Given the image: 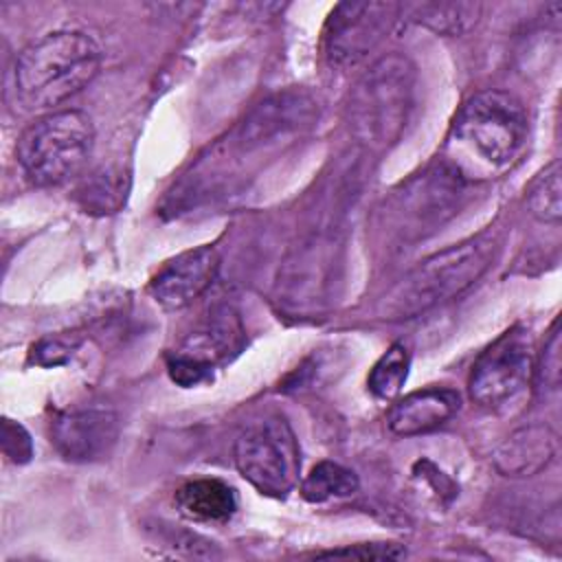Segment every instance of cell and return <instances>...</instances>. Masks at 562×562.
Segmentation results:
<instances>
[{"instance_id": "obj_1", "label": "cell", "mask_w": 562, "mask_h": 562, "mask_svg": "<svg viewBox=\"0 0 562 562\" xmlns=\"http://www.w3.org/2000/svg\"><path fill=\"white\" fill-rule=\"evenodd\" d=\"M529 134L525 105L505 90H481L454 114L446 138V165L461 180L501 176L520 156Z\"/></svg>"}, {"instance_id": "obj_2", "label": "cell", "mask_w": 562, "mask_h": 562, "mask_svg": "<svg viewBox=\"0 0 562 562\" xmlns=\"http://www.w3.org/2000/svg\"><path fill=\"white\" fill-rule=\"evenodd\" d=\"M498 244L487 228L426 257L380 299V318L408 321L463 294L492 266Z\"/></svg>"}, {"instance_id": "obj_3", "label": "cell", "mask_w": 562, "mask_h": 562, "mask_svg": "<svg viewBox=\"0 0 562 562\" xmlns=\"http://www.w3.org/2000/svg\"><path fill=\"white\" fill-rule=\"evenodd\" d=\"M101 48L83 31H53L15 59L13 90L24 112H46L83 90L101 68Z\"/></svg>"}, {"instance_id": "obj_4", "label": "cell", "mask_w": 562, "mask_h": 562, "mask_svg": "<svg viewBox=\"0 0 562 562\" xmlns=\"http://www.w3.org/2000/svg\"><path fill=\"white\" fill-rule=\"evenodd\" d=\"M415 66L400 53L380 57L362 72L347 108L349 130L362 147L384 151L400 140L415 105Z\"/></svg>"}, {"instance_id": "obj_5", "label": "cell", "mask_w": 562, "mask_h": 562, "mask_svg": "<svg viewBox=\"0 0 562 562\" xmlns=\"http://www.w3.org/2000/svg\"><path fill=\"white\" fill-rule=\"evenodd\" d=\"M94 145V125L81 110H59L31 123L18 140V165L35 187H55L77 176Z\"/></svg>"}, {"instance_id": "obj_6", "label": "cell", "mask_w": 562, "mask_h": 562, "mask_svg": "<svg viewBox=\"0 0 562 562\" xmlns=\"http://www.w3.org/2000/svg\"><path fill=\"white\" fill-rule=\"evenodd\" d=\"M239 474L261 494L283 498L299 483L301 450L292 426L279 417H263L239 432L233 446Z\"/></svg>"}, {"instance_id": "obj_7", "label": "cell", "mask_w": 562, "mask_h": 562, "mask_svg": "<svg viewBox=\"0 0 562 562\" xmlns=\"http://www.w3.org/2000/svg\"><path fill=\"white\" fill-rule=\"evenodd\" d=\"M533 375V342L522 325L503 331L474 360L468 391L481 408L498 411L514 402Z\"/></svg>"}, {"instance_id": "obj_8", "label": "cell", "mask_w": 562, "mask_h": 562, "mask_svg": "<svg viewBox=\"0 0 562 562\" xmlns=\"http://www.w3.org/2000/svg\"><path fill=\"white\" fill-rule=\"evenodd\" d=\"M402 4L340 2L331 9L323 31L325 59L336 68L360 64L391 31Z\"/></svg>"}, {"instance_id": "obj_9", "label": "cell", "mask_w": 562, "mask_h": 562, "mask_svg": "<svg viewBox=\"0 0 562 562\" xmlns=\"http://www.w3.org/2000/svg\"><path fill=\"white\" fill-rule=\"evenodd\" d=\"M461 187L463 180L446 162H439L413 178L397 195L393 209L400 211L397 215L404 217V222L397 224L400 233L404 237L417 239L419 235L432 231V226L450 217L459 200Z\"/></svg>"}, {"instance_id": "obj_10", "label": "cell", "mask_w": 562, "mask_h": 562, "mask_svg": "<svg viewBox=\"0 0 562 562\" xmlns=\"http://www.w3.org/2000/svg\"><path fill=\"white\" fill-rule=\"evenodd\" d=\"M318 116L316 99L301 88H288L263 99L241 121L235 140L244 151L274 145L307 130Z\"/></svg>"}, {"instance_id": "obj_11", "label": "cell", "mask_w": 562, "mask_h": 562, "mask_svg": "<svg viewBox=\"0 0 562 562\" xmlns=\"http://www.w3.org/2000/svg\"><path fill=\"white\" fill-rule=\"evenodd\" d=\"M220 255L213 246H198L169 259L149 281L151 299L167 312L191 305L213 283Z\"/></svg>"}, {"instance_id": "obj_12", "label": "cell", "mask_w": 562, "mask_h": 562, "mask_svg": "<svg viewBox=\"0 0 562 562\" xmlns=\"http://www.w3.org/2000/svg\"><path fill=\"white\" fill-rule=\"evenodd\" d=\"M119 435V419L105 408L68 411L53 419L50 441L68 461H94L110 452Z\"/></svg>"}, {"instance_id": "obj_13", "label": "cell", "mask_w": 562, "mask_h": 562, "mask_svg": "<svg viewBox=\"0 0 562 562\" xmlns=\"http://www.w3.org/2000/svg\"><path fill=\"white\" fill-rule=\"evenodd\" d=\"M461 406V395L448 386H426L397 400L386 417L397 437H415L446 424Z\"/></svg>"}, {"instance_id": "obj_14", "label": "cell", "mask_w": 562, "mask_h": 562, "mask_svg": "<svg viewBox=\"0 0 562 562\" xmlns=\"http://www.w3.org/2000/svg\"><path fill=\"white\" fill-rule=\"evenodd\" d=\"M555 450V432L547 424H529L514 430L498 443L492 454V463L503 476H533L553 461Z\"/></svg>"}, {"instance_id": "obj_15", "label": "cell", "mask_w": 562, "mask_h": 562, "mask_svg": "<svg viewBox=\"0 0 562 562\" xmlns=\"http://www.w3.org/2000/svg\"><path fill=\"white\" fill-rule=\"evenodd\" d=\"M180 514L198 522H226L237 512L235 490L220 479H191L176 492Z\"/></svg>"}, {"instance_id": "obj_16", "label": "cell", "mask_w": 562, "mask_h": 562, "mask_svg": "<svg viewBox=\"0 0 562 562\" xmlns=\"http://www.w3.org/2000/svg\"><path fill=\"white\" fill-rule=\"evenodd\" d=\"M404 13L424 29L439 35H463L481 15L479 2H417L402 7Z\"/></svg>"}, {"instance_id": "obj_17", "label": "cell", "mask_w": 562, "mask_h": 562, "mask_svg": "<svg viewBox=\"0 0 562 562\" xmlns=\"http://www.w3.org/2000/svg\"><path fill=\"white\" fill-rule=\"evenodd\" d=\"M358 490V476L334 461L316 463L301 483V496L307 503H325L329 498L351 496Z\"/></svg>"}, {"instance_id": "obj_18", "label": "cell", "mask_w": 562, "mask_h": 562, "mask_svg": "<svg viewBox=\"0 0 562 562\" xmlns=\"http://www.w3.org/2000/svg\"><path fill=\"white\" fill-rule=\"evenodd\" d=\"M408 367H411V353L406 345L393 342L380 360L373 364L369 373V391L378 400H393L400 395L406 378H408Z\"/></svg>"}, {"instance_id": "obj_19", "label": "cell", "mask_w": 562, "mask_h": 562, "mask_svg": "<svg viewBox=\"0 0 562 562\" xmlns=\"http://www.w3.org/2000/svg\"><path fill=\"white\" fill-rule=\"evenodd\" d=\"M560 162L547 165L527 191V206L531 215L544 224H560L562 220V182Z\"/></svg>"}, {"instance_id": "obj_20", "label": "cell", "mask_w": 562, "mask_h": 562, "mask_svg": "<svg viewBox=\"0 0 562 562\" xmlns=\"http://www.w3.org/2000/svg\"><path fill=\"white\" fill-rule=\"evenodd\" d=\"M560 349H562V334H560V321L555 318L544 340V347L540 349L538 358H533V380L542 391L544 389L555 391L560 386V375H562Z\"/></svg>"}, {"instance_id": "obj_21", "label": "cell", "mask_w": 562, "mask_h": 562, "mask_svg": "<svg viewBox=\"0 0 562 562\" xmlns=\"http://www.w3.org/2000/svg\"><path fill=\"white\" fill-rule=\"evenodd\" d=\"M404 555H406V549L402 544H393V542L351 544V547L314 553V558H358V560H400Z\"/></svg>"}, {"instance_id": "obj_22", "label": "cell", "mask_w": 562, "mask_h": 562, "mask_svg": "<svg viewBox=\"0 0 562 562\" xmlns=\"http://www.w3.org/2000/svg\"><path fill=\"white\" fill-rule=\"evenodd\" d=\"M167 369H169V375L176 384L180 386H198L202 382H206L213 373V367L206 364V362H200L187 353H180L176 351L169 362H167Z\"/></svg>"}, {"instance_id": "obj_23", "label": "cell", "mask_w": 562, "mask_h": 562, "mask_svg": "<svg viewBox=\"0 0 562 562\" xmlns=\"http://www.w3.org/2000/svg\"><path fill=\"white\" fill-rule=\"evenodd\" d=\"M2 446H4V454L15 461V463H24L31 459V437L29 432L20 426L13 424L11 419H4V430H2Z\"/></svg>"}, {"instance_id": "obj_24", "label": "cell", "mask_w": 562, "mask_h": 562, "mask_svg": "<svg viewBox=\"0 0 562 562\" xmlns=\"http://www.w3.org/2000/svg\"><path fill=\"white\" fill-rule=\"evenodd\" d=\"M75 345L66 338H44L37 342V347H33V360L37 364L50 367V364H59L64 362L72 351Z\"/></svg>"}]
</instances>
